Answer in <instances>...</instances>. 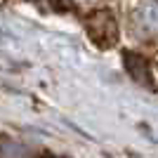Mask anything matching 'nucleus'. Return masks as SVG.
Segmentation results:
<instances>
[{
  "mask_svg": "<svg viewBox=\"0 0 158 158\" xmlns=\"http://www.w3.org/2000/svg\"><path fill=\"white\" fill-rule=\"evenodd\" d=\"M40 151L28 142L14 137H0V158H38Z\"/></svg>",
  "mask_w": 158,
  "mask_h": 158,
  "instance_id": "20e7f679",
  "label": "nucleus"
},
{
  "mask_svg": "<svg viewBox=\"0 0 158 158\" xmlns=\"http://www.w3.org/2000/svg\"><path fill=\"white\" fill-rule=\"evenodd\" d=\"M125 64H127V69H130L135 80H139L142 85L151 87V90H158V80H156V69L158 66L153 64V61L144 59V57H139V54H127Z\"/></svg>",
  "mask_w": 158,
  "mask_h": 158,
  "instance_id": "7ed1b4c3",
  "label": "nucleus"
},
{
  "mask_svg": "<svg viewBox=\"0 0 158 158\" xmlns=\"http://www.w3.org/2000/svg\"><path fill=\"white\" fill-rule=\"evenodd\" d=\"M85 28L90 38L102 47H111L118 40V24L109 10H97L90 17H85Z\"/></svg>",
  "mask_w": 158,
  "mask_h": 158,
  "instance_id": "f257e3e1",
  "label": "nucleus"
},
{
  "mask_svg": "<svg viewBox=\"0 0 158 158\" xmlns=\"http://www.w3.org/2000/svg\"><path fill=\"white\" fill-rule=\"evenodd\" d=\"M130 28L137 38H158V0H144L132 10Z\"/></svg>",
  "mask_w": 158,
  "mask_h": 158,
  "instance_id": "f03ea898",
  "label": "nucleus"
}]
</instances>
